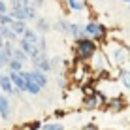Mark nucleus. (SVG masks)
I'll return each mask as SVG.
<instances>
[{
    "mask_svg": "<svg viewBox=\"0 0 130 130\" xmlns=\"http://www.w3.org/2000/svg\"><path fill=\"white\" fill-rule=\"evenodd\" d=\"M23 64H25V62L17 60L15 57H13V59L8 62V68H10V72H21V70H23Z\"/></svg>",
    "mask_w": 130,
    "mask_h": 130,
    "instance_id": "23",
    "label": "nucleus"
},
{
    "mask_svg": "<svg viewBox=\"0 0 130 130\" xmlns=\"http://www.w3.org/2000/svg\"><path fill=\"white\" fill-rule=\"evenodd\" d=\"M68 36H72V38H79V36H83V26H79L77 23H70V32Z\"/></svg>",
    "mask_w": 130,
    "mask_h": 130,
    "instance_id": "20",
    "label": "nucleus"
},
{
    "mask_svg": "<svg viewBox=\"0 0 130 130\" xmlns=\"http://www.w3.org/2000/svg\"><path fill=\"white\" fill-rule=\"evenodd\" d=\"M43 2H45V0H30V4H32L34 8H42Z\"/></svg>",
    "mask_w": 130,
    "mask_h": 130,
    "instance_id": "31",
    "label": "nucleus"
},
{
    "mask_svg": "<svg viewBox=\"0 0 130 130\" xmlns=\"http://www.w3.org/2000/svg\"><path fill=\"white\" fill-rule=\"evenodd\" d=\"M83 130H98V128L94 126V124H85V126H83Z\"/></svg>",
    "mask_w": 130,
    "mask_h": 130,
    "instance_id": "32",
    "label": "nucleus"
},
{
    "mask_svg": "<svg viewBox=\"0 0 130 130\" xmlns=\"http://www.w3.org/2000/svg\"><path fill=\"white\" fill-rule=\"evenodd\" d=\"M106 55H107V59H109L111 64H117V66H121V64H124V62L130 60V51L126 47H123V45H117V43L111 45V51H107Z\"/></svg>",
    "mask_w": 130,
    "mask_h": 130,
    "instance_id": "2",
    "label": "nucleus"
},
{
    "mask_svg": "<svg viewBox=\"0 0 130 130\" xmlns=\"http://www.w3.org/2000/svg\"><path fill=\"white\" fill-rule=\"evenodd\" d=\"M23 38H25V40H28L30 43H36V45H38L40 32H38L36 28H26V30H25V34H23Z\"/></svg>",
    "mask_w": 130,
    "mask_h": 130,
    "instance_id": "12",
    "label": "nucleus"
},
{
    "mask_svg": "<svg viewBox=\"0 0 130 130\" xmlns=\"http://www.w3.org/2000/svg\"><path fill=\"white\" fill-rule=\"evenodd\" d=\"M10 77H11V83H13V87H15L17 91L26 92V79L23 77L21 72H10Z\"/></svg>",
    "mask_w": 130,
    "mask_h": 130,
    "instance_id": "8",
    "label": "nucleus"
},
{
    "mask_svg": "<svg viewBox=\"0 0 130 130\" xmlns=\"http://www.w3.org/2000/svg\"><path fill=\"white\" fill-rule=\"evenodd\" d=\"M0 89H2V92L4 94H8V96H11V94H19L21 91H17L15 87H13V83H11V77H10V74H2V77H0Z\"/></svg>",
    "mask_w": 130,
    "mask_h": 130,
    "instance_id": "6",
    "label": "nucleus"
},
{
    "mask_svg": "<svg viewBox=\"0 0 130 130\" xmlns=\"http://www.w3.org/2000/svg\"><path fill=\"white\" fill-rule=\"evenodd\" d=\"M26 92H28V94H32V96H36V94H40V92H42V87H40L36 81H32V79H26Z\"/></svg>",
    "mask_w": 130,
    "mask_h": 130,
    "instance_id": "13",
    "label": "nucleus"
},
{
    "mask_svg": "<svg viewBox=\"0 0 130 130\" xmlns=\"http://www.w3.org/2000/svg\"><path fill=\"white\" fill-rule=\"evenodd\" d=\"M2 28H4V25H0V34H2Z\"/></svg>",
    "mask_w": 130,
    "mask_h": 130,
    "instance_id": "34",
    "label": "nucleus"
},
{
    "mask_svg": "<svg viewBox=\"0 0 130 130\" xmlns=\"http://www.w3.org/2000/svg\"><path fill=\"white\" fill-rule=\"evenodd\" d=\"M51 72H55V74H59V72H62V60L59 59V57L51 59Z\"/></svg>",
    "mask_w": 130,
    "mask_h": 130,
    "instance_id": "25",
    "label": "nucleus"
},
{
    "mask_svg": "<svg viewBox=\"0 0 130 130\" xmlns=\"http://www.w3.org/2000/svg\"><path fill=\"white\" fill-rule=\"evenodd\" d=\"M2 53H4V59L10 62L13 59V43L11 42H6V43H4V47H2Z\"/></svg>",
    "mask_w": 130,
    "mask_h": 130,
    "instance_id": "21",
    "label": "nucleus"
},
{
    "mask_svg": "<svg viewBox=\"0 0 130 130\" xmlns=\"http://www.w3.org/2000/svg\"><path fill=\"white\" fill-rule=\"evenodd\" d=\"M13 57H15L17 60H21V62H26V60L30 59V57L26 55V53H25V51H23V49H21L19 45H17V47H13Z\"/></svg>",
    "mask_w": 130,
    "mask_h": 130,
    "instance_id": "22",
    "label": "nucleus"
},
{
    "mask_svg": "<svg viewBox=\"0 0 130 130\" xmlns=\"http://www.w3.org/2000/svg\"><path fill=\"white\" fill-rule=\"evenodd\" d=\"M13 17H11V13L8 11V13H0V25H4V26H11L13 25Z\"/></svg>",
    "mask_w": 130,
    "mask_h": 130,
    "instance_id": "24",
    "label": "nucleus"
},
{
    "mask_svg": "<svg viewBox=\"0 0 130 130\" xmlns=\"http://www.w3.org/2000/svg\"><path fill=\"white\" fill-rule=\"evenodd\" d=\"M106 26L102 23H96V21H89L87 25L83 26V36H89L92 40H102L106 36Z\"/></svg>",
    "mask_w": 130,
    "mask_h": 130,
    "instance_id": "3",
    "label": "nucleus"
},
{
    "mask_svg": "<svg viewBox=\"0 0 130 130\" xmlns=\"http://www.w3.org/2000/svg\"><path fill=\"white\" fill-rule=\"evenodd\" d=\"M119 79H121V83H123L124 87L130 89V68H121L119 70Z\"/></svg>",
    "mask_w": 130,
    "mask_h": 130,
    "instance_id": "16",
    "label": "nucleus"
},
{
    "mask_svg": "<svg viewBox=\"0 0 130 130\" xmlns=\"http://www.w3.org/2000/svg\"><path fill=\"white\" fill-rule=\"evenodd\" d=\"M21 74H23V77L25 79H32V81H36L40 85V87H47V74L45 72H42V70H30V72H26V70H21Z\"/></svg>",
    "mask_w": 130,
    "mask_h": 130,
    "instance_id": "5",
    "label": "nucleus"
},
{
    "mask_svg": "<svg viewBox=\"0 0 130 130\" xmlns=\"http://www.w3.org/2000/svg\"><path fill=\"white\" fill-rule=\"evenodd\" d=\"M42 130H64L60 123H45L42 126Z\"/></svg>",
    "mask_w": 130,
    "mask_h": 130,
    "instance_id": "26",
    "label": "nucleus"
},
{
    "mask_svg": "<svg viewBox=\"0 0 130 130\" xmlns=\"http://www.w3.org/2000/svg\"><path fill=\"white\" fill-rule=\"evenodd\" d=\"M30 62H32V66L36 70H42V72H51V57L47 55L45 51H40L36 57H32L30 59Z\"/></svg>",
    "mask_w": 130,
    "mask_h": 130,
    "instance_id": "4",
    "label": "nucleus"
},
{
    "mask_svg": "<svg viewBox=\"0 0 130 130\" xmlns=\"http://www.w3.org/2000/svg\"><path fill=\"white\" fill-rule=\"evenodd\" d=\"M23 6V0H10V8H19Z\"/></svg>",
    "mask_w": 130,
    "mask_h": 130,
    "instance_id": "30",
    "label": "nucleus"
},
{
    "mask_svg": "<svg viewBox=\"0 0 130 130\" xmlns=\"http://www.w3.org/2000/svg\"><path fill=\"white\" fill-rule=\"evenodd\" d=\"M53 28H57L59 32H62V34H68L70 32V21H66V19H59L55 23V26Z\"/></svg>",
    "mask_w": 130,
    "mask_h": 130,
    "instance_id": "18",
    "label": "nucleus"
},
{
    "mask_svg": "<svg viewBox=\"0 0 130 130\" xmlns=\"http://www.w3.org/2000/svg\"><path fill=\"white\" fill-rule=\"evenodd\" d=\"M10 11V6L6 4V0H0V13H8Z\"/></svg>",
    "mask_w": 130,
    "mask_h": 130,
    "instance_id": "28",
    "label": "nucleus"
},
{
    "mask_svg": "<svg viewBox=\"0 0 130 130\" xmlns=\"http://www.w3.org/2000/svg\"><path fill=\"white\" fill-rule=\"evenodd\" d=\"M17 43H19V47L23 49V51H25L26 55L30 57V59H32V57H36V55H38V53H40L38 45H36V43H30L28 40H25V38H21V40H19V42H17Z\"/></svg>",
    "mask_w": 130,
    "mask_h": 130,
    "instance_id": "9",
    "label": "nucleus"
},
{
    "mask_svg": "<svg viewBox=\"0 0 130 130\" xmlns=\"http://www.w3.org/2000/svg\"><path fill=\"white\" fill-rule=\"evenodd\" d=\"M10 13L13 19H19V21H26V13H25V8L19 6V8H10Z\"/></svg>",
    "mask_w": 130,
    "mask_h": 130,
    "instance_id": "15",
    "label": "nucleus"
},
{
    "mask_svg": "<svg viewBox=\"0 0 130 130\" xmlns=\"http://www.w3.org/2000/svg\"><path fill=\"white\" fill-rule=\"evenodd\" d=\"M106 104H107L109 109H113V111H121L124 107V102L121 100V98H111V100H107Z\"/></svg>",
    "mask_w": 130,
    "mask_h": 130,
    "instance_id": "17",
    "label": "nucleus"
},
{
    "mask_svg": "<svg viewBox=\"0 0 130 130\" xmlns=\"http://www.w3.org/2000/svg\"><path fill=\"white\" fill-rule=\"evenodd\" d=\"M2 38L6 40V42H19V36L15 34V30L11 28V26H4L2 28Z\"/></svg>",
    "mask_w": 130,
    "mask_h": 130,
    "instance_id": "11",
    "label": "nucleus"
},
{
    "mask_svg": "<svg viewBox=\"0 0 130 130\" xmlns=\"http://www.w3.org/2000/svg\"><path fill=\"white\" fill-rule=\"evenodd\" d=\"M4 66H8V60L4 59V53H2V49H0V70H2Z\"/></svg>",
    "mask_w": 130,
    "mask_h": 130,
    "instance_id": "29",
    "label": "nucleus"
},
{
    "mask_svg": "<svg viewBox=\"0 0 130 130\" xmlns=\"http://www.w3.org/2000/svg\"><path fill=\"white\" fill-rule=\"evenodd\" d=\"M34 23H36V26H34V28L38 30L40 34H47L49 30L53 28V26H51V23H49L47 19H43V17H38V19H36Z\"/></svg>",
    "mask_w": 130,
    "mask_h": 130,
    "instance_id": "10",
    "label": "nucleus"
},
{
    "mask_svg": "<svg viewBox=\"0 0 130 130\" xmlns=\"http://www.w3.org/2000/svg\"><path fill=\"white\" fill-rule=\"evenodd\" d=\"M0 94H2V89H0Z\"/></svg>",
    "mask_w": 130,
    "mask_h": 130,
    "instance_id": "35",
    "label": "nucleus"
},
{
    "mask_svg": "<svg viewBox=\"0 0 130 130\" xmlns=\"http://www.w3.org/2000/svg\"><path fill=\"white\" fill-rule=\"evenodd\" d=\"M10 115H11V102H10V98L2 92V94H0V117L4 121H8Z\"/></svg>",
    "mask_w": 130,
    "mask_h": 130,
    "instance_id": "7",
    "label": "nucleus"
},
{
    "mask_svg": "<svg viewBox=\"0 0 130 130\" xmlns=\"http://www.w3.org/2000/svg\"><path fill=\"white\" fill-rule=\"evenodd\" d=\"M11 28L15 30V34H17V36H23V34H25V30L28 28V26H26V21H19V19H15V21H13V25H11Z\"/></svg>",
    "mask_w": 130,
    "mask_h": 130,
    "instance_id": "14",
    "label": "nucleus"
},
{
    "mask_svg": "<svg viewBox=\"0 0 130 130\" xmlns=\"http://www.w3.org/2000/svg\"><path fill=\"white\" fill-rule=\"evenodd\" d=\"M66 4H68V8L72 11H83L85 10V2L83 0H66Z\"/></svg>",
    "mask_w": 130,
    "mask_h": 130,
    "instance_id": "19",
    "label": "nucleus"
},
{
    "mask_svg": "<svg viewBox=\"0 0 130 130\" xmlns=\"http://www.w3.org/2000/svg\"><path fill=\"white\" fill-rule=\"evenodd\" d=\"M4 43H6V40H4V38H2V34H0V49L4 47Z\"/></svg>",
    "mask_w": 130,
    "mask_h": 130,
    "instance_id": "33",
    "label": "nucleus"
},
{
    "mask_svg": "<svg viewBox=\"0 0 130 130\" xmlns=\"http://www.w3.org/2000/svg\"><path fill=\"white\" fill-rule=\"evenodd\" d=\"M98 2H102V0H98Z\"/></svg>",
    "mask_w": 130,
    "mask_h": 130,
    "instance_id": "36",
    "label": "nucleus"
},
{
    "mask_svg": "<svg viewBox=\"0 0 130 130\" xmlns=\"http://www.w3.org/2000/svg\"><path fill=\"white\" fill-rule=\"evenodd\" d=\"M75 42V51H77V57L81 60H91L96 53V40L89 38V36H79V38L74 40Z\"/></svg>",
    "mask_w": 130,
    "mask_h": 130,
    "instance_id": "1",
    "label": "nucleus"
},
{
    "mask_svg": "<svg viewBox=\"0 0 130 130\" xmlns=\"http://www.w3.org/2000/svg\"><path fill=\"white\" fill-rule=\"evenodd\" d=\"M38 49H40V51H45V49H47V42H45L43 36H40V40H38Z\"/></svg>",
    "mask_w": 130,
    "mask_h": 130,
    "instance_id": "27",
    "label": "nucleus"
}]
</instances>
